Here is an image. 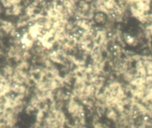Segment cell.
Segmentation results:
<instances>
[{"instance_id":"3957f363","label":"cell","mask_w":152,"mask_h":128,"mask_svg":"<svg viewBox=\"0 0 152 128\" xmlns=\"http://www.w3.org/2000/svg\"><path fill=\"white\" fill-rule=\"evenodd\" d=\"M105 117L108 121L111 122L114 124L118 119L120 113L114 108V107H108L106 109V111L105 113Z\"/></svg>"},{"instance_id":"6da1fadb","label":"cell","mask_w":152,"mask_h":128,"mask_svg":"<svg viewBox=\"0 0 152 128\" xmlns=\"http://www.w3.org/2000/svg\"><path fill=\"white\" fill-rule=\"evenodd\" d=\"M92 20L96 26L104 27L109 21V17L106 13H103V12L96 11L94 14Z\"/></svg>"},{"instance_id":"277c9868","label":"cell","mask_w":152,"mask_h":128,"mask_svg":"<svg viewBox=\"0 0 152 128\" xmlns=\"http://www.w3.org/2000/svg\"><path fill=\"white\" fill-rule=\"evenodd\" d=\"M10 80L2 74L1 71H0V83H6V82H8Z\"/></svg>"},{"instance_id":"7a4b0ae2","label":"cell","mask_w":152,"mask_h":128,"mask_svg":"<svg viewBox=\"0 0 152 128\" xmlns=\"http://www.w3.org/2000/svg\"><path fill=\"white\" fill-rule=\"evenodd\" d=\"M15 70V65H13V63L10 62V61H6L3 65H1V68H0V71L2 72V74L8 79L10 81L12 76H13V73H14Z\"/></svg>"}]
</instances>
